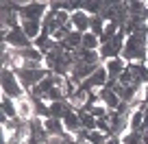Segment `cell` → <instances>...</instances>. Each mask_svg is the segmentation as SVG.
Masks as SVG:
<instances>
[{"label":"cell","instance_id":"cell-1","mask_svg":"<svg viewBox=\"0 0 148 144\" xmlns=\"http://www.w3.org/2000/svg\"><path fill=\"white\" fill-rule=\"evenodd\" d=\"M2 96L13 98V101H20L22 96H26V90L20 83L18 72L11 68H2Z\"/></svg>","mask_w":148,"mask_h":144},{"label":"cell","instance_id":"cell-2","mask_svg":"<svg viewBox=\"0 0 148 144\" xmlns=\"http://www.w3.org/2000/svg\"><path fill=\"white\" fill-rule=\"evenodd\" d=\"M50 11V2H42V0H28L22 2V9H20V18L24 20H33V22H42L46 18V13Z\"/></svg>","mask_w":148,"mask_h":144},{"label":"cell","instance_id":"cell-3","mask_svg":"<svg viewBox=\"0 0 148 144\" xmlns=\"http://www.w3.org/2000/svg\"><path fill=\"white\" fill-rule=\"evenodd\" d=\"M15 72H18V79H20V83L24 85V90H26V92H31L35 85H39L48 74H50L46 68H39V70H33V68H20V70H15Z\"/></svg>","mask_w":148,"mask_h":144},{"label":"cell","instance_id":"cell-4","mask_svg":"<svg viewBox=\"0 0 148 144\" xmlns=\"http://www.w3.org/2000/svg\"><path fill=\"white\" fill-rule=\"evenodd\" d=\"M2 44H5V46H9L11 50H24V48L33 46V42L24 35L22 26L11 28V31H2Z\"/></svg>","mask_w":148,"mask_h":144},{"label":"cell","instance_id":"cell-5","mask_svg":"<svg viewBox=\"0 0 148 144\" xmlns=\"http://www.w3.org/2000/svg\"><path fill=\"white\" fill-rule=\"evenodd\" d=\"M61 122H63V127H65V133H70V135H76L81 129H83V125H81V116H79V109H76V107H72V103H70L68 112L63 114Z\"/></svg>","mask_w":148,"mask_h":144},{"label":"cell","instance_id":"cell-6","mask_svg":"<svg viewBox=\"0 0 148 144\" xmlns=\"http://www.w3.org/2000/svg\"><path fill=\"white\" fill-rule=\"evenodd\" d=\"M15 107H18V118L24 122H31L33 118H35V103H33V98L28 96H22L20 101H15Z\"/></svg>","mask_w":148,"mask_h":144},{"label":"cell","instance_id":"cell-7","mask_svg":"<svg viewBox=\"0 0 148 144\" xmlns=\"http://www.w3.org/2000/svg\"><path fill=\"white\" fill-rule=\"evenodd\" d=\"M89 22H92V15L85 13L83 9L74 11L72 15H70V24H72V31H79V33H87L89 31Z\"/></svg>","mask_w":148,"mask_h":144},{"label":"cell","instance_id":"cell-8","mask_svg":"<svg viewBox=\"0 0 148 144\" xmlns=\"http://www.w3.org/2000/svg\"><path fill=\"white\" fill-rule=\"evenodd\" d=\"M98 101L102 103V105L107 107V109H109V112H116L118 107H120V96H118L116 92H113V90L111 88H102V90H98Z\"/></svg>","mask_w":148,"mask_h":144},{"label":"cell","instance_id":"cell-9","mask_svg":"<svg viewBox=\"0 0 148 144\" xmlns=\"http://www.w3.org/2000/svg\"><path fill=\"white\" fill-rule=\"evenodd\" d=\"M105 70H107V74H109V81H118L120 79V74L126 70V61L122 59V57H116V59H109V61H105Z\"/></svg>","mask_w":148,"mask_h":144},{"label":"cell","instance_id":"cell-10","mask_svg":"<svg viewBox=\"0 0 148 144\" xmlns=\"http://www.w3.org/2000/svg\"><path fill=\"white\" fill-rule=\"evenodd\" d=\"M129 131H133V133L144 131V103L129 114Z\"/></svg>","mask_w":148,"mask_h":144},{"label":"cell","instance_id":"cell-11","mask_svg":"<svg viewBox=\"0 0 148 144\" xmlns=\"http://www.w3.org/2000/svg\"><path fill=\"white\" fill-rule=\"evenodd\" d=\"M129 70L133 72L135 85L146 88L148 85V68H146V63H129Z\"/></svg>","mask_w":148,"mask_h":144},{"label":"cell","instance_id":"cell-12","mask_svg":"<svg viewBox=\"0 0 148 144\" xmlns=\"http://www.w3.org/2000/svg\"><path fill=\"white\" fill-rule=\"evenodd\" d=\"M44 129H46L48 138H61V135H65L63 122L57 120V118H44Z\"/></svg>","mask_w":148,"mask_h":144},{"label":"cell","instance_id":"cell-13","mask_svg":"<svg viewBox=\"0 0 148 144\" xmlns=\"http://www.w3.org/2000/svg\"><path fill=\"white\" fill-rule=\"evenodd\" d=\"M20 26H22L24 35H26V37L31 39V42H35V39H37V37H39V35L44 33V26H42V22H33V20H24V22L20 24Z\"/></svg>","mask_w":148,"mask_h":144},{"label":"cell","instance_id":"cell-14","mask_svg":"<svg viewBox=\"0 0 148 144\" xmlns=\"http://www.w3.org/2000/svg\"><path fill=\"white\" fill-rule=\"evenodd\" d=\"M0 105H2V118H9V120L18 118V107H15V101H13V98L2 96V98H0Z\"/></svg>","mask_w":148,"mask_h":144},{"label":"cell","instance_id":"cell-15","mask_svg":"<svg viewBox=\"0 0 148 144\" xmlns=\"http://www.w3.org/2000/svg\"><path fill=\"white\" fill-rule=\"evenodd\" d=\"M105 9V2L102 0H83V11L89 15H100Z\"/></svg>","mask_w":148,"mask_h":144},{"label":"cell","instance_id":"cell-16","mask_svg":"<svg viewBox=\"0 0 148 144\" xmlns=\"http://www.w3.org/2000/svg\"><path fill=\"white\" fill-rule=\"evenodd\" d=\"M79 116H81V125H83L85 131H96L98 120H96V118H94L89 112H85V109H79Z\"/></svg>","mask_w":148,"mask_h":144},{"label":"cell","instance_id":"cell-17","mask_svg":"<svg viewBox=\"0 0 148 144\" xmlns=\"http://www.w3.org/2000/svg\"><path fill=\"white\" fill-rule=\"evenodd\" d=\"M83 48L85 50H100V37L94 35L92 31H87L83 35Z\"/></svg>","mask_w":148,"mask_h":144},{"label":"cell","instance_id":"cell-18","mask_svg":"<svg viewBox=\"0 0 148 144\" xmlns=\"http://www.w3.org/2000/svg\"><path fill=\"white\" fill-rule=\"evenodd\" d=\"M79 109H85V112H89L96 120H102V118H107L109 116V109H107L102 103H96V105H92V107H79Z\"/></svg>","mask_w":148,"mask_h":144},{"label":"cell","instance_id":"cell-19","mask_svg":"<svg viewBox=\"0 0 148 144\" xmlns=\"http://www.w3.org/2000/svg\"><path fill=\"white\" fill-rule=\"evenodd\" d=\"M105 18L102 15H92V22H89V31L94 33V35H98L100 37L102 35V31H105Z\"/></svg>","mask_w":148,"mask_h":144},{"label":"cell","instance_id":"cell-20","mask_svg":"<svg viewBox=\"0 0 148 144\" xmlns=\"http://www.w3.org/2000/svg\"><path fill=\"white\" fill-rule=\"evenodd\" d=\"M107 140H109V135H105L102 131H89L87 133V142L89 144H107Z\"/></svg>","mask_w":148,"mask_h":144},{"label":"cell","instance_id":"cell-21","mask_svg":"<svg viewBox=\"0 0 148 144\" xmlns=\"http://www.w3.org/2000/svg\"><path fill=\"white\" fill-rule=\"evenodd\" d=\"M120 144H144L142 142V133H133V131H126L120 138Z\"/></svg>","mask_w":148,"mask_h":144},{"label":"cell","instance_id":"cell-22","mask_svg":"<svg viewBox=\"0 0 148 144\" xmlns=\"http://www.w3.org/2000/svg\"><path fill=\"white\" fill-rule=\"evenodd\" d=\"M142 96H144V103H146V105H148V85H146V88H144V92H142Z\"/></svg>","mask_w":148,"mask_h":144},{"label":"cell","instance_id":"cell-23","mask_svg":"<svg viewBox=\"0 0 148 144\" xmlns=\"http://www.w3.org/2000/svg\"><path fill=\"white\" fill-rule=\"evenodd\" d=\"M142 142H144V144H148V129H146V131H142Z\"/></svg>","mask_w":148,"mask_h":144},{"label":"cell","instance_id":"cell-24","mask_svg":"<svg viewBox=\"0 0 148 144\" xmlns=\"http://www.w3.org/2000/svg\"><path fill=\"white\" fill-rule=\"evenodd\" d=\"M144 63H146V68H148V57H146V61H144Z\"/></svg>","mask_w":148,"mask_h":144},{"label":"cell","instance_id":"cell-25","mask_svg":"<svg viewBox=\"0 0 148 144\" xmlns=\"http://www.w3.org/2000/svg\"><path fill=\"white\" fill-rule=\"evenodd\" d=\"M81 144H89V142H81Z\"/></svg>","mask_w":148,"mask_h":144}]
</instances>
